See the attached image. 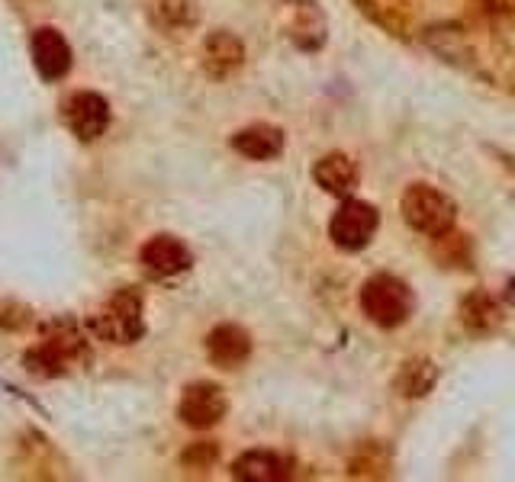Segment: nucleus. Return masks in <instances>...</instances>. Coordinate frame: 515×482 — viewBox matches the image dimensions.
I'll use <instances>...</instances> for the list:
<instances>
[{"mask_svg":"<svg viewBox=\"0 0 515 482\" xmlns=\"http://www.w3.org/2000/svg\"><path fill=\"white\" fill-rule=\"evenodd\" d=\"M496 322H499V315H496V309H493V303L487 296L477 293L474 299H467V303H464V325L470 331H487Z\"/></svg>","mask_w":515,"mask_h":482,"instance_id":"nucleus-15","label":"nucleus"},{"mask_svg":"<svg viewBox=\"0 0 515 482\" xmlns=\"http://www.w3.org/2000/svg\"><path fill=\"white\" fill-rule=\"evenodd\" d=\"M313 180L326 190V193H335V197H342V193H351L358 184V168L355 161L342 152H332L322 161H316L313 168Z\"/></svg>","mask_w":515,"mask_h":482,"instance_id":"nucleus-13","label":"nucleus"},{"mask_svg":"<svg viewBox=\"0 0 515 482\" xmlns=\"http://www.w3.org/2000/svg\"><path fill=\"white\" fill-rule=\"evenodd\" d=\"M245 58V45L235 39L226 29L206 36L203 42V68L213 74V78H229V74L242 65Z\"/></svg>","mask_w":515,"mask_h":482,"instance_id":"nucleus-10","label":"nucleus"},{"mask_svg":"<svg viewBox=\"0 0 515 482\" xmlns=\"http://www.w3.org/2000/svg\"><path fill=\"white\" fill-rule=\"evenodd\" d=\"M400 209H403V219L412 232L432 235V238H445L451 232L454 219H458V206H454V200L429 184H412L403 193Z\"/></svg>","mask_w":515,"mask_h":482,"instance_id":"nucleus-1","label":"nucleus"},{"mask_svg":"<svg viewBox=\"0 0 515 482\" xmlns=\"http://www.w3.org/2000/svg\"><path fill=\"white\" fill-rule=\"evenodd\" d=\"M229 145L252 161H271L284 152V132L277 126H248L242 132H235Z\"/></svg>","mask_w":515,"mask_h":482,"instance_id":"nucleus-12","label":"nucleus"},{"mask_svg":"<svg viewBox=\"0 0 515 482\" xmlns=\"http://www.w3.org/2000/svg\"><path fill=\"white\" fill-rule=\"evenodd\" d=\"M206 357L213 360L216 367L232 370L242 367L248 357H252V335L242 325H216L210 335H206Z\"/></svg>","mask_w":515,"mask_h":482,"instance_id":"nucleus-9","label":"nucleus"},{"mask_svg":"<svg viewBox=\"0 0 515 482\" xmlns=\"http://www.w3.org/2000/svg\"><path fill=\"white\" fill-rule=\"evenodd\" d=\"M506 303L515 306V280H509V286H506Z\"/></svg>","mask_w":515,"mask_h":482,"instance_id":"nucleus-17","label":"nucleus"},{"mask_svg":"<svg viewBox=\"0 0 515 482\" xmlns=\"http://www.w3.org/2000/svg\"><path fill=\"white\" fill-rule=\"evenodd\" d=\"M435 380H438V370H435L432 360H409L400 373V380H396V386L403 389V396L419 399V396H429Z\"/></svg>","mask_w":515,"mask_h":482,"instance_id":"nucleus-14","label":"nucleus"},{"mask_svg":"<svg viewBox=\"0 0 515 482\" xmlns=\"http://www.w3.org/2000/svg\"><path fill=\"white\" fill-rule=\"evenodd\" d=\"M361 309L380 328H400L412 315V290L390 274H377L361 286Z\"/></svg>","mask_w":515,"mask_h":482,"instance_id":"nucleus-2","label":"nucleus"},{"mask_svg":"<svg viewBox=\"0 0 515 482\" xmlns=\"http://www.w3.org/2000/svg\"><path fill=\"white\" fill-rule=\"evenodd\" d=\"M232 476L242 482H281L290 476V466L284 457L271 454V450H245L232 463Z\"/></svg>","mask_w":515,"mask_h":482,"instance_id":"nucleus-11","label":"nucleus"},{"mask_svg":"<svg viewBox=\"0 0 515 482\" xmlns=\"http://www.w3.org/2000/svg\"><path fill=\"white\" fill-rule=\"evenodd\" d=\"M380 225V216L371 203L364 200H345L338 206V213L329 222V235L335 241V248L342 251H361L371 245V238Z\"/></svg>","mask_w":515,"mask_h":482,"instance_id":"nucleus-4","label":"nucleus"},{"mask_svg":"<svg viewBox=\"0 0 515 482\" xmlns=\"http://www.w3.org/2000/svg\"><path fill=\"white\" fill-rule=\"evenodd\" d=\"M194 460H200V463H213L216 460V447L213 444H194L184 454V463H194Z\"/></svg>","mask_w":515,"mask_h":482,"instance_id":"nucleus-16","label":"nucleus"},{"mask_svg":"<svg viewBox=\"0 0 515 482\" xmlns=\"http://www.w3.org/2000/svg\"><path fill=\"white\" fill-rule=\"evenodd\" d=\"M65 123L81 142H97L110 129V103L94 90H81L65 103Z\"/></svg>","mask_w":515,"mask_h":482,"instance_id":"nucleus-6","label":"nucleus"},{"mask_svg":"<svg viewBox=\"0 0 515 482\" xmlns=\"http://www.w3.org/2000/svg\"><path fill=\"white\" fill-rule=\"evenodd\" d=\"M94 331L103 341L113 344H132L142 338V296L136 290H120L110 296V303L94 315Z\"/></svg>","mask_w":515,"mask_h":482,"instance_id":"nucleus-3","label":"nucleus"},{"mask_svg":"<svg viewBox=\"0 0 515 482\" xmlns=\"http://www.w3.org/2000/svg\"><path fill=\"white\" fill-rule=\"evenodd\" d=\"M29 52H33V65L42 74V81H62L71 71V62H75L68 39L52 26L36 29L33 39H29Z\"/></svg>","mask_w":515,"mask_h":482,"instance_id":"nucleus-7","label":"nucleus"},{"mask_svg":"<svg viewBox=\"0 0 515 482\" xmlns=\"http://www.w3.org/2000/svg\"><path fill=\"white\" fill-rule=\"evenodd\" d=\"M226 412H229V399L223 393V386L216 383H190L178 402V418L194 431H206L219 425V421L226 418Z\"/></svg>","mask_w":515,"mask_h":482,"instance_id":"nucleus-5","label":"nucleus"},{"mask_svg":"<svg viewBox=\"0 0 515 482\" xmlns=\"http://www.w3.org/2000/svg\"><path fill=\"white\" fill-rule=\"evenodd\" d=\"M139 258L145 264V270H152L155 277H178L184 274V270L194 264V258H190V251L181 238L174 235H155L142 245Z\"/></svg>","mask_w":515,"mask_h":482,"instance_id":"nucleus-8","label":"nucleus"}]
</instances>
